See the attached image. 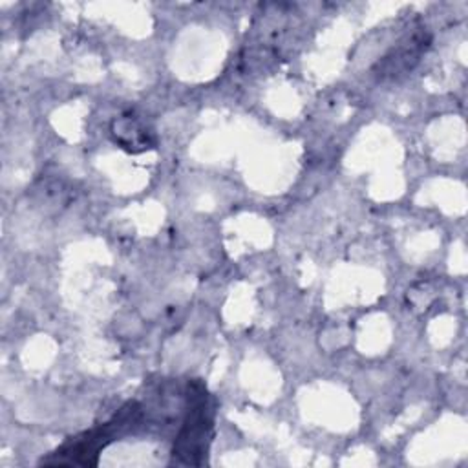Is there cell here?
Masks as SVG:
<instances>
[{"instance_id": "6da1fadb", "label": "cell", "mask_w": 468, "mask_h": 468, "mask_svg": "<svg viewBox=\"0 0 468 468\" xmlns=\"http://www.w3.org/2000/svg\"><path fill=\"white\" fill-rule=\"evenodd\" d=\"M139 417V406L135 402L122 408L119 415H115L110 422L102 424L101 428H95L91 431H86L84 435L75 437L73 441L62 444L53 455L46 457L42 463L46 464H97L99 452L113 441V437L119 433V430L126 428L130 422H135Z\"/></svg>"}, {"instance_id": "7a4b0ae2", "label": "cell", "mask_w": 468, "mask_h": 468, "mask_svg": "<svg viewBox=\"0 0 468 468\" xmlns=\"http://www.w3.org/2000/svg\"><path fill=\"white\" fill-rule=\"evenodd\" d=\"M212 437V415L207 393L199 388L188 395V410L185 422L176 437L174 461L181 464H201L207 457Z\"/></svg>"}, {"instance_id": "3957f363", "label": "cell", "mask_w": 468, "mask_h": 468, "mask_svg": "<svg viewBox=\"0 0 468 468\" xmlns=\"http://www.w3.org/2000/svg\"><path fill=\"white\" fill-rule=\"evenodd\" d=\"M426 48L422 38H410V42H404V46L395 48L389 55H386L378 66L375 68V73L378 79H388V77H399L406 73L408 69L413 68V64L419 60L422 49Z\"/></svg>"}, {"instance_id": "277c9868", "label": "cell", "mask_w": 468, "mask_h": 468, "mask_svg": "<svg viewBox=\"0 0 468 468\" xmlns=\"http://www.w3.org/2000/svg\"><path fill=\"white\" fill-rule=\"evenodd\" d=\"M113 133H115V139L130 150H137V146L139 150H143V148H148L150 144L148 132L132 117H124L119 122H115Z\"/></svg>"}]
</instances>
